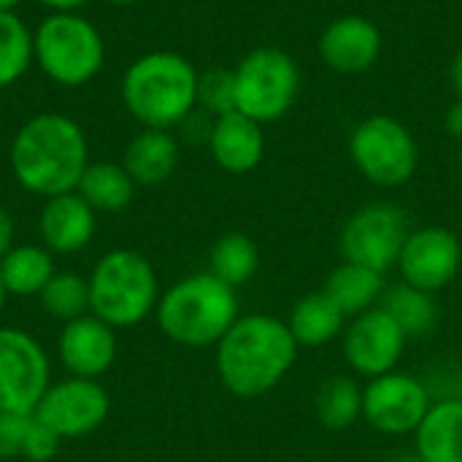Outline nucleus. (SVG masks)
I'll list each match as a JSON object with an SVG mask.
<instances>
[{"instance_id": "1", "label": "nucleus", "mask_w": 462, "mask_h": 462, "mask_svg": "<svg viewBox=\"0 0 462 462\" xmlns=\"http://www.w3.org/2000/svg\"><path fill=\"white\" fill-rule=\"evenodd\" d=\"M287 322L271 314H246L217 344V374L227 393L252 401L276 390L298 360Z\"/></svg>"}, {"instance_id": "2", "label": "nucleus", "mask_w": 462, "mask_h": 462, "mask_svg": "<svg viewBox=\"0 0 462 462\" xmlns=\"http://www.w3.org/2000/svg\"><path fill=\"white\" fill-rule=\"evenodd\" d=\"M8 160L14 179L27 192L49 200L76 192L89 165V149L76 119L49 111L27 119L16 130Z\"/></svg>"}, {"instance_id": "3", "label": "nucleus", "mask_w": 462, "mask_h": 462, "mask_svg": "<svg viewBox=\"0 0 462 462\" xmlns=\"http://www.w3.org/2000/svg\"><path fill=\"white\" fill-rule=\"evenodd\" d=\"M198 76L187 57L176 51H149L125 70L122 100L143 127L171 130L195 111Z\"/></svg>"}, {"instance_id": "4", "label": "nucleus", "mask_w": 462, "mask_h": 462, "mask_svg": "<svg viewBox=\"0 0 462 462\" xmlns=\"http://www.w3.org/2000/svg\"><path fill=\"white\" fill-rule=\"evenodd\" d=\"M238 319L236 287L217 279L211 271L192 273L176 282L157 300L160 330L181 346H211L233 328Z\"/></svg>"}, {"instance_id": "5", "label": "nucleus", "mask_w": 462, "mask_h": 462, "mask_svg": "<svg viewBox=\"0 0 462 462\" xmlns=\"http://www.w3.org/2000/svg\"><path fill=\"white\" fill-rule=\"evenodd\" d=\"M160 300L152 263L133 249H114L97 260L89 276V311L106 325L133 328L143 322Z\"/></svg>"}, {"instance_id": "6", "label": "nucleus", "mask_w": 462, "mask_h": 462, "mask_svg": "<svg viewBox=\"0 0 462 462\" xmlns=\"http://www.w3.org/2000/svg\"><path fill=\"white\" fill-rule=\"evenodd\" d=\"M32 46L41 70L62 87L92 81L106 60L103 35L79 14H49L32 32Z\"/></svg>"}, {"instance_id": "7", "label": "nucleus", "mask_w": 462, "mask_h": 462, "mask_svg": "<svg viewBox=\"0 0 462 462\" xmlns=\"http://www.w3.org/2000/svg\"><path fill=\"white\" fill-rule=\"evenodd\" d=\"M233 79L236 111L260 125L282 119L292 108L300 89L298 62L287 51L273 46L249 51L233 70Z\"/></svg>"}, {"instance_id": "8", "label": "nucleus", "mask_w": 462, "mask_h": 462, "mask_svg": "<svg viewBox=\"0 0 462 462\" xmlns=\"http://www.w3.org/2000/svg\"><path fill=\"white\" fill-rule=\"evenodd\" d=\"M349 154L357 171L371 184L384 189L406 184L420 165V149L411 130L395 116L384 114L368 116L355 127L349 138Z\"/></svg>"}, {"instance_id": "9", "label": "nucleus", "mask_w": 462, "mask_h": 462, "mask_svg": "<svg viewBox=\"0 0 462 462\" xmlns=\"http://www.w3.org/2000/svg\"><path fill=\"white\" fill-rule=\"evenodd\" d=\"M409 233V217L403 208L387 200L368 203L355 211L341 227V257L346 263L387 273L393 265H398Z\"/></svg>"}, {"instance_id": "10", "label": "nucleus", "mask_w": 462, "mask_h": 462, "mask_svg": "<svg viewBox=\"0 0 462 462\" xmlns=\"http://www.w3.org/2000/svg\"><path fill=\"white\" fill-rule=\"evenodd\" d=\"M430 406L428 384L406 371H390L363 387V420L384 436L417 433Z\"/></svg>"}, {"instance_id": "11", "label": "nucleus", "mask_w": 462, "mask_h": 462, "mask_svg": "<svg viewBox=\"0 0 462 462\" xmlns=\"http://www.w3.org/2000/svg\"><path fill=\"white\" fill-rule=\"evenodd\" d=\"M49 390V360L41 344L16 328H0V414H32Z\"/></svg>"}, {"instance_id": "12", "label": "nucleus", "mask_w": 462, "mask_h": 462, "mask_svg": "<svg viewBox=\"0 0 462 462\" xmlns=\"http://www.w3.org/2000/svg\"><path fill=\"white\" fill-rule=\"evenodd\" d=\"M406 336L395 325V319L384 309H371L352 322H346L341 336V349L346 365L365 379L384 376L390 371H398V363L406 349Z\"/></svg>"}, {"instance_id": "13", "label": "nucleus", "mask_w": 462, "mask_h": 462, "mask_svg": "<svg viewBox=\"0 0 462 462\" xmlns=\"http://www.w3.org/2000/svg\"><path fill=\"white\" fill-rule=\"evenodd\" d=\"M111 401L108 393L95 379H65L60 384H49L41 403L35 406V417L60 439H79L97 430L108 417Z\"/></svg>"}, {"instance_id": "14", "label": "nucleus", "mask_w": 462, "mask_h": 462, "mask_svg": "<svg viewBox=\"0 0 462 462\" xmlns=\"http://www.w3.org/2000/svg\"><path fill=\"white\" fill-rule=\"evenodd\" d=\"M398 268H401V276L406 284L436 295L444 287H449L460 273V238L441 225H428V227L411 230L401 249Z\"/></svg>"}, {"instance_id": "15", "label": "nucleus", "mask_w": 462, "mask_h": 462, "mask_svg": "<svg viewBox=\"0 0 462 462\" xmlns=\"http://www.w3.org/2000/svg\"><path fill=\"white\" fill-rule=\"evenodd\" d=\"M317 49L330 70L363 73L374 68L382 54V32L371 19L360 14H346L333 19L322 30Z\"/></svg>"}, {"instance_id": "16", "label": "nucleus", "mask_w": 462, "mask_h": 462, "mask_svg": "<svg viewBox=\"0 0 462 462\" xmlns=\"http://www.w3.org/2000/svg\"><path fill=\"white\" fill-rule=\"evenodd\" d=\"M57 346L62 365L79 379H97L116 360L114 328L97 319L95 314H84L73 322H65Z\"/></svg>"}, {"instance_id": "17", "label": "nucleus", "mask_w": 462, "mask_h": 462, "mask_svg": "<svg viewBox=\"0 0 462 462\" xmlns=\"http://www.w3.org/2000/svg\"><path fill=\"white\" fill-rule=\"evenodd\" d=\"M214 162L227 173H249L263 162L265 154V133L263 125L249 119L241 111H230L217 116L208 135Z\"/></svg>"}, {"instance_id": "18", "label": "nucleus", "mask_w": 462, "mask_h": 462, "mask_svg": "<svg viewBox=\"0 0 462 462\" xmlns=\"http://www.w3.org/2000/svg\"><path fill=\"white\" fill-rule=\"evenodd\" d=\"M38 230L46 249L73 254L81 252L95 236V211L79 192L54 195L41 208Z\"/></svg>"}, {"instance_id": "19", "label": "nucleus", "mask_w": 462, "mask_h": 462, "mask_svg": "<svg viewBox=\"0 0 462 462\" xmlns=\"http://www.w3.org/2000/svg\"><path fill=\"white\" fill-rule=\"evenodd\" d=\"M422 462H462V398H441L414 433Z\"/></svg>"}, {"instance_id": "20", "label": "nucleus", "mask_w": 462, "mask_h": 462, "mask_svg": "<svg viewBox=\"0 0 462 462\" xmlns=\"http://www.w3.org/2000/svg\"><path fill=\"white\" fill-rule=\"evenodd\" d=\"M125 171L135 184L154 187L173 176L179 165V143L168 130L143 127L125 149Z\"/></svg>"}, {"instance_id": "21", "label": "nucleus", "mask_w": 462, "mask_h": 462, "mask_svg": "<svg viewBox=\"0 0 462 462\" xmlns=\"http://www.w3.org/2000/svg\"><path fill=\"white\" fill-rule=\"evenodd\" d=\"M384 290H387L384 273L365 268V265H357V263H346V260L338 268H333L322 284V292L346 317H357L363 311L376 309Z\"/></svg>"}, {"instance_id": "22", "label": "nucleus", "mask_w": 462, "mask_h": 462, "mask_svg": "<svg viewBox=\"0 0 462 462\" xmlns=\"http://www.w3.org/2000/svg\"><path fill=\"white\" fill-rule=\"evenodd\" d=\"M346 319L349 317L319 290V292L303 295L292 306L287 328L298 346L317 349V346H325V344L336 341L338 336H344Z\"/></svg>"}, {"instance_id": "23", "label": "nucleus", "mask_w": 462, "mask_h": 462, "mask_svg": "<svg viewBox=\"0 0 462 462\" xmlns=\"http://www.w3.org/2000/svg\"><path fill=\"white\" fill-rule=\"evenodd\" d=\"M62 439L54 436L32 414H0V460L24 457L30 462H49L57 457Z\"/></svg>"}, {"instance_id": "24", "label": "nucleus", "mask_w": 462, "mask_h": 462, "mask_svg": "<svg viewBox=\"0 0 462 462\" xmlns=\"http://www.w3.org/2000/svg\"><path fill=\"white\" fill-rule=\"evenodd\" d=\"M379 309H384L395 319V325L403 330L406 338L430 336L441 319L436 298L430 292H422V290L406 284V282L387 287L379 300Z\"/></svg>"}, {"instance_id": "25", "label": "nucleus", "mask_w": 462, "mask_h": 462, "mask_svg": "<svg viewBox=\"0 0 462 462\" xmlns=\"http://www.w3.org/2000/svg\"><path fill=\"white\" fill-rule=\"evenodd\" d=\"M76 192L92 206V211L116 214L130 206L135 181L119 162H89Z\"/></svg>"}, {"instance_id": "26", "label": "nucleus", "mask_w": 462, "mask_h": 462, "mask_svg": "<svg viewBox=\"0 0 462 462\" xmlns=\"http://www.w3.org/2000/svg\"><path fill=\"white\" fill-rule=\"evenodd\" d=\"M314 414L330 433L349 430L363 420V387L352 376H328L314 395Z\"/></svg>"}, {"instance_id": "27", "label": "nucleus", "mask_w": 462, "mask_h": 462, "mask_svg": "<svg viewBox=\"0 0 462 462\" xmlns=\"http://www.w3.org/2000/svg\"><path fill=\"white\" fill-rule=\"evenodd\" d=\"M0 276H3L8 295L32 298V295H41L43 287L51 282L54 263L46 249L32 246V244H19L0 260Z\"/></svg>"}, {"instance_id": "28", "label": "nucleus", "mask_w": 462, "mask_h": 462, "mask_svg": "<svg viewBox=\"0 0 462 462\" xmlns=\"http://www.w3.org/2000/svg\"><path fill=\"white\" fill-rule=\"evenodd\" d=\"M208 265H211V273L217 279H222L230 287H241L257 273L260 249L249 236L227 233V236L217 238V244L211 246Z\"/></svg>"}, {"instance_id": "29", "label": "nucleus", "mask_w": 462, "mask_h": 462, "mask_svg": "<svg viewBox=\"0 0 462 462\" xmlns=\"http://www.w3.org/2000/svg\"><path fill=\"white\" fill-rule=\"evenodd\" d=\"M35 62L30 27L14 14L0 11V89L16 84Z\"/></svg>"}, {"instance_id": "30", "label": "nucleus", "mask_w": 462, "mask_h": 462, "mask_svg": "<svg viewBox=\"0 0 462 462\" xmlns=\"http://www.w3.org/2000/svg\"><path fill=\"white\" fill-rule=\"evenodd\" d=\"M43 311L60 322H73L89 311V282L76 273H54L41 292Z\"/></svg>"}, {"instance_id": "31", "label": "nucleus", "mask_w": 462, "mask_h": 462, "mask_svg": "<svg viewBox=\"0 0 462 462\" xmlns=\"http://www.w3.org/2000/svg\"><path fill=\"white\" fill-rule=\"evenodd\" d=\"M198 106L214 116L236 111V79L233 70H206L198 76Z\"/></svg>"}, {"instance_id": "32", "label": "nucleus", "mask_w": 462, "mask_h": 462, "mask_svg": "<svg viewBox=\"0 0 462 462\" xmlns=\"http://www.w3.org/2000/svg\"><path fill=\"white\" fill-rule=\"evenodd\" d=\"M14 219L5 206H0V260L14 249Z\"/></svg>"}, {"instance_id": "33", "label": "nucleus", "mask_w": 462, "mask_h": 462, "mask_svg": "<svg viewBox=\"0 0 462 462\" xmlns=\"http://www.w3.org/2000/svg\"><path fill=\"white\" fill-rule=\"evenodd\" d=\"M38 3L51 14H79V8H84L89 0H38Z\"/></svg>"}, {"instance_id": "34", "label": "nucleus", "mask_w": 462, "mask_h": 462, "mask_svg": "<svg viewBox=\"0 0 462 462\" xmlns=\"http://www.w3.org/2000/svg\"><path fill=\"white\" fill-rule=\"evenodd\" d=\"M447 133L462 141V100L460 97H457V100H455V106L447 111Z\"/></svg>"}, {"instance_id": "35", "label": "nucleus", "mask_w": 462, "mask_h": 462, "mask_svg": "<svg viewBox=\"0 0 462 462\" xmlns=\"http://www.w3.org/2000/svg\"><path fill=\"white\" fill-rule=\"evenodd\" d=\"M449 76H452V87H455L457 97L462 100V51H457V57L452 60V70H449Z\"/></svg>"}, {"instance_id": "36", "label": "nucleus", "mask_w": 462, "mask_h": 462, "mask_svg": "<svg viewBox=\"0 0 462 462\" xmlns=\"http://www.w3.org/2000/svg\"><path fill=\"white\" fill-rule=\"evenodd\" d=\"M390 462H422V457L417 452H411V455H398V457H393Z\"/></svg>"}, {"instance_id": "37", "label": "nucleus", "mask_w": 462, "mask_h": 462, "mask_svg": "<svg viewBox=\"0 0 462 462\" xmlns=\"http://www.w3.org/2000/svg\"><path fill=\"white\" fill-rule=\"evenodd\" d=\"M22 0H0V11H14Z\"/></svg>"}, {"instance_id": "38", "label": "nucleus", "mask_w": 462, "mask_h": 462, "mask_svg": "<svg viewBox=\"0 0 462 462\" xmlns=\"http://www.w3.org/2000/svg\"><path fill=\"white\" fill-rule=\"evenodd\" d=\"M5 295H8V290H5V284H3V276H0V311H3V303H5Z\"/></svg>"}, {"instance_id": "39", "label": "nucleus", "mask_w": 462, "mask_h": 462, "mask_svg": "<svg viewBox=\"0 0 462 462\" xmlns=\"http://www.w3.org/2000/svg\"><path fill=\"white\" fill-rule=\"evenodd\" d=\"M106 3H111V5H133L138 0H106Z\"/></svg>"}, {"instance_id": "40", "label": "nucleus", "mask_w": 462, "mask_h": 462, "mask_svg": "<svg viewBox=\"0 0 462 462\" xmlns=\"http://www.w3.org/2000/svg\"><path fill=\"white\" fill-rule=\"evenodd\" d=\"M457 162H460V171H462V146H460V154H457Z\"/></svg>"}]
</instances>
